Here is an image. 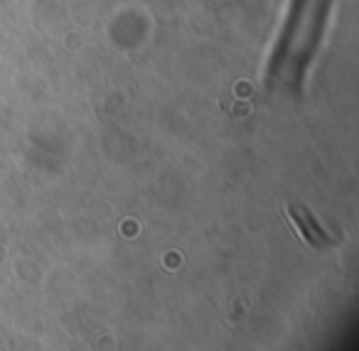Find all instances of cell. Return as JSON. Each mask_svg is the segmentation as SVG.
Wrapping results in <instances>:
<instances>
[{
	"label": "cell",
	"instance_id": "1",
	"mask_svg": "<svg viewBox=\"0 0 359 351\" xmlns=\"http://www.w3.org/2000/svg\"><path fill=\"white\" fill-rule=\"evenodd\" d=\"M288 214H290V219H293L298 233L310 243V246H330V243H334V238L323 231V226L310 216V212L305 207H295V204H290Z\"/></svg>",
	"mask_w": 359,
	"mask_h": 351
}]
</instances>
